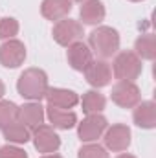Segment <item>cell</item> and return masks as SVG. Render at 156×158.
I'll use <instances>...</instances> for the list:
<instances>
[{
	"mask_svg": "<svg viewBox=\"0 0 156 158\" xmlns=\"http://www.w3.org/2000/svg\"><path fill=\"white\" fill-rule=\"evenodd\" d=\"M77 158H110L107 149L99 143H84L77 151Z\"/></svg>",
	"mask_w": 156,
	"mask_h": 158,
	"instance_id": "7402d4cb",
	"label": "cell"
},
{
	"mask_svg": "<svg viewBox=\"0 0 156 158\" xmlns=\"http://www.w3.org/2000/svg\"><path fill=\"white\" fill-rule=\"evenodd\" d=\"M51 127L53 129H61V131H68V129H74L77 125V114L72 112V110H63V109H55V107H50L46 109L44 112Z\"/></svg>",
	"mask_w": 156,
	"mask_h": 158,
	"instance_id": "e0dca14e",
	"label": "cell"
},
{
	"mask_svg": "<svg viewBox=\"0 0 156 158\" xmlns=\"http://www.w3.org/2000/svg\"><path fill=\"white\" fill-rule=\"evenodd\" d=\"M44 99L48 101L50 107H55V109H63V110H68V109H74L79 103V96L74 90H68V88H48Z\"/></svg>",
	"mask_w": 156,
	"mask_h": 158,
	"instance_id": "4fadbf2b",
	"label": "cell"
},
{
	"mask_svg": "<svg viewBox=\"0 0 156 158\" xmlns=\"http://www.w3.org/2000/svg\"><path fill=\"white\" fill-rule=\"evenodd\" d=\"M17 112H18V107L9 101V99H0V131L9 125L11 121L17 119Z\"/></svg>",
	"mask_w": 156,
	"mask_h": 158,
	"instance_id": "44dd1931",
	"label": "cell"
},
{
	"mask_svg": "<svg viewBox=\"0 0 156 158\" xmlns=\"http://www.w3.org/2000/svg\"><path fill=\"white\" fill-rule=\"evenodd\" d=\"M72 11V0H42L40 13L48 20H63Z\"/></svg>",
	"mask_w": 156,
	"mask_h": 158,
	"instance_id": "2e32d148",
	"label": "cell"
},
{
	"mask_svg": "<svg viewBox=\"0 0 156 158\" xmlns=\"http://www.w3.org/2000/svg\"><path fill=\"white\" fill-rule=\"evenodd\" d=\"M2 134H4V138L9 142V143H15V145H20V143H28L30 140H31V131L26 127V125H22L20 121H11L9 125H6L4 129H2Z\"/></svg>",
	"mask_w": 156,
	"mask_h": 158,
	"instance_id": "ac0fdd59",
	"label": "cell"
},
{
	"mask_svg": "<svg viewBox=\"0 0 156 158\" xmlns=\"http://www.w3.org/2000/svg\"><path fill=\"white\" fill-rule=\"evenodd\" d=\"M44 107L39 101H31V103H24L22 107H18L17 112V121H20L22 125H26L30 131L37 129L39 125L44 123Z\"/></svg>",
	"mask_w": 156,
	"mask_h": 158,
	"instance_id": "7c38bea8",
	"label": "cell"
},
{
	"mask_svg": "<svg viewBox=\"0 0 156 158\" xmlns=\"http://www.w3.org/2000/svg\"><path fill=\"white\" fill-rule=\"evenodd\" d=\"M31 140H33V145L35 149L42 153V155H50V153H55L59 147H61V138L59 134L55 132V129L51 125H39L37 129L31 131Z\"/></svg>",
	"mask_w": 156,
	"mask_h": 158,
	"instance_id": "52a82bcc",
	"label": "cell"
},
{
	"mask_svg": "<svg viewBox=\"0 0 156 158\" xmlns=\"http://www.w3.org/2000/svg\"><path fill=\"white\" fill-rule=\"evenodd\" d=\"M134 53L140 57V59H145V61H153L156 57V39L153 33H145V35H140L136 42H134Z\"/></svg>",
	"mask_w": 156,
	"mask_h": 158,
	"instance_id": "ffe728a7",
	"label": "cell"
},
{
	"mask_svg": "<svg viewBox=\"0 0 156 158\" xmlns=\"http://www.w3.org/2000/svg\"><path fill=\"white\" fill-rule=\"evenodd\" d=\"M6 94V85H4V81L0 79V99H2V96Z\"/></svg>",
	"mask_w": 156,
	"mask_h": 158,
	"instance_id": "d4e9b609",
	"label": "cell"
},
{
	"mask_svg": "<svg viewBox=\"0 0 156 158\" xmlns=\"http://www.w3.org/2000/svg\"><path fill=\"white\" fill-rule=\"evenodd\" d=\"M110 99L121 109H134L142 101V90L134 81H117L112 86Z\"/></svg>",
	"mask_w": 156,
	"mask_h": 158,
	"instance_id": "277c9868",
	"label": "cell"
},
{
	"mask_svg": "<svg viewBox=\"0 0 156 158\" xmlns=\"http://www.w3.org/2000/svg\"><path fill=\"white\" fill-rule=\"evenodd\" d=\"M116 158H136L134 155H129V153H121V155H117Z\"/></svg>",
	"mask_w": 156,
	"mask_h": 158,
	"instance_id": "484cf974",
	"label": "cell"
},
{
	"mask_svg": "<svg viewBox=\"0 0 156 158\" xmlns=\"http://www.w3.org/2000/svg\"><path fill=\"white\" fill-rule=\"evenodd\" d=\"M107 127H109V121L101 112L99 114H86V118L81 123H77V136L81 142L92 143V142H96L97 138L103 136Z\"/></svg>",
	"mask_w": 156,
	"mask_h": 158,
	"instance_id": "8992f818",
	"label": "cell"
},
{
	"mask_svg": "<svg viewBox=\"0 0 156 158\" xmlns=\"http://www.w3.org/2000/svg\"><path fill=\"white\" fill-rule=\"evenodd\" d=\"M72 2H84V0H72Z\"/></svg>",
	"mask_w": 156,
	"mask_h": 158,
	"instance_id": "f1b7e54d",
	"label": "cell"
},
{
	"mask_svg": "<svg viewBox=\"0 0 156 158\" xmlns=\"http://www.w3.org/2000/svg\"><path fill=\"white\" fill-rule=\"evenodd\" d=\"M51 35H53V40L61 46H70L77 40H83V35H84V30H83V24L79 20H74V19H63V20H57L53 30H51Z\"/></svg>",
	"mask_w": 156,
	"mask_h": 158,
	"instance_id": "5b68a950",
	"label": "cell"
},
{
	"mask_svg": "<svg viewBox=\"0 0 156 158\" xmlns=\"http://www.w3.org/2000/svg\"><path fill=\"white\" fill-rule=\"evenodd\" d=\"M86 83L94 88H103L112 81V68L103 59H92V63L84 68Z\"/></svg>",
	"mask_w": 156,
	"mask_h": 158,
	"instance_id": "30bf717a",
	"label": "cell"
},
{
	"mask_svg": "<svg viewBox=\"0 0 156 158\" xmlns=\"http://www.w3.org/2000/svg\"><path fill=\"white\" fill-rule=\"evenodd\" d=\"M50 85H48V76L44 70L40 68H28L20 74V77L17 81V90L24 99L30 101H39L44 99L46 92H48Z\"/></svg>",
	"mask_w": 156,
	"mask_h": 158,
	"instance_id": "6da1fadb",
	"label": "cell"
},
{
	"mask_svg": "<svg viewBox=\"0 0 156 158\" xmlns=\"http://www.w3.org/2000/svg\"><path fill=\"white\" fill-rule=\"evenodd\" d=\"M132 119L140 129H154L156 127V105L154 101H140L134 107Z\"/></svg>",
	"mask_w": 156,
	"mask_h": 158,
	"instance_id": "9a60e30c",
	"label": "cell"
},
{
	"mask_svg": "<svg viewBox=\"0 0 156 158\" xmlns=\"http://www.w3.org/2000/svg\"><path fill=\"white\" fill-rule=\"evenodd\" d=\"M18 20L13 19V17H6V19H0V39L2 40H9L13 39L17 33H18Z\"/></svg>",
	"mask_w": 156,
	"mask_h": 158,
	"instance_id": "603a6c76",
	"label": "cell"
},
{
	"mask_svg": "<svg viewBox=\"0 0 156 158\" xmlns=\"http://www.w3.org/2000/svg\"><path fill=\"white\" fill-rule=\"evenodd\" d=\"M66 59H68V64H70L76 72H84V68L92 63L94 53H92V50L88 48V44H84L83 40H77V42H74V44L68 46V50H66Z\"/></svg>",
	"mask_w": 156,
	"mask_h": 158,
	"instance_id": "8fae6325",
	"label": "cell"
},
{
	"mask_svg": "<svg viewBox=\"0 0 156 158\" xmlns=\"http://www.w3.org/2000/svg\"><path fill=\"white\" fill-rule=\"evenodd\" d=\"M40 158H63L61 155H55V153H50V155H44V156H40Z\"/></svg>",
	"mask_w": 156,
	"mask_h": 158,
	"instance_id": "4316f807",
	"label": "cell"
},
{
	"mask_svg": "<svg viewBox=\"0 0 156 158\" xmlns=\"http://www.w3.org/2000/svg\"><path fill=\"white\" fill-rule=\"evenodd\" d=\"M81 101V107H83V112L84 114H99L105 105H107V99L103 94H99L97 90H88L83 94V99Z\"/></svg>",
	"mask_w": 156,
	"mask_h": 158,
	"instance_id": "d6986e66",
	"label": "cell"
},
{
	"mask_svg": "<svg viewBox=\"0 0 156 158\" xmlns=\"http://www.w3.org/2000/svg\"><path fill=\"white\" fill-rule=\"evenodd\" d=\"M88 48L92 53L97 55V59H110L119 50V33L112 26H97L88 35Z\"/></svg>",
	"mask_w": 156,
	"mask_h": 158,
	"instance_id": "7a4b0ae2",
	"label": "cell"
},
{
	"mask_svg": "<svg viewBox=\"0 0 156 158\" xmlns=\"http://www.w3.org/2000/svg\"><path fill=\"white\" fill-rule=\"evenodd\" d=\"M105 134V149L112 151V153H123L129 149L130 145V129L123 123H116L112 127H107V131L103 132Z\"/></svg>",
	"mask_w": 156,
	"mask_h": 158,
	"instance_id": "ba28073f",
	"label": "cell"
},
{
	"mask_svg": "<svg viewBox=\"0 0 156 158\" xmlns=\"http://www.w3.org/2000/svg\"><path fill=\"white\" fill-rule=\"evenodd\" d=\"M142 70H143L142 59L134 52L125 50L116 53L112 63V74L117 81H136L142 76Z\"/></svg>",
	"mask_w": 156,
	"mask_h": 158,
	"instance_id": "3957f363",
	"label": "cell"
},
{
	"mask_svg": "<svg viewBox=\"0 0 156 158\" xmlns=\"http://www.w3.org/2000/svg\"><path fill=\"white\" fill-rule=\"evenodd\" d=\"M129 2H142V0H129Z\"/></svg>",
	"mask_w": 156,
	"mask_h": 158,
	"instance_id": "83f0119b",
	"label": "cell"
},
{
	"mask_svg": "<svg viewBox=\"0 0 156 158\" xmlns=\"http://www.w3.org/2000/svg\"><path fill=\"white\" fill-rule=\"evenodd\" d=\"M0 158H28V153L17 145H4L0 147Z\"/></svg>",
	"mask_w": 156,
	"mask_h": 158,
	"instance_id": "cb8c5ba5",
	"label": "cell"
},
{
	"mask_svg": "<svg viewBox=\"0 0 156 158\" xmlns=\"http://www.w3.org/2000/svg\"><path fill=\"white\" fill-rule=\"evenodd\" d=\"M105 6L99 2V0H84L81 2V7H79V17L83 20V24L86 26H97L105 20Z\"/></svg>",
	"mask_w": 156,
	"mask_h": 158,
	"instance_id": "5bb4252c",
	"label": "cell"
},
{
	"mask_svg": "<svg viewBox=\"0 0 156 158\" xmlns=\"http://www.w3.org/2000/svg\"><path fill=\"white\" fill-rule=\"evenodd\" d=\"M26 59V46L18 39L4 40L0 44V64L6 68H18Z\"/></svg>",
	"mask_w": 156,
	"mask_h": 158,
	"instance_id": "9c48e42d",
	"label": "cell"
}]
</instances>
